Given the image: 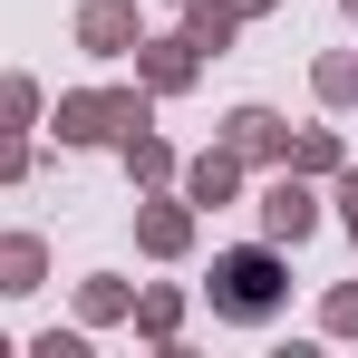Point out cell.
<instances>
[{
    "label": "cell",
    "instance_id": "obj_22",
    "mask_svg": "<svg viewBox=\"0 0 358 358\" xmlns=\"http://www.w3.org/2000/svg\"><path fill=\"white\" fill-rule=\"evenodd\" d=\"M175 10H184V0H175Z\"/></svg>",
    "mask_w": 358,
    "mask_h": 358
},
{
    "label": "cell",
    "instance_id": "obj_14",
    "mask_svg": "<svg viewBox=\"0 0 358 358\" xmlns=\"http://www.w3.org/2000/svg\"><path fill=\"white\" fill-rule=\"evenodd\" d=\"M126 310H136L126 281H107V271H97V281H78V320H87V329H107V320H126Z\"/></svg>",
    "mask_w": 358,
    "mask_h": 358
},
{
    "label": "cell",
    "instance_id": "obj_10",
    "mask_svg": "<svg viewBox=\"0 0 358 358\" xmlns=\"http://www.w3.org/2000/svg\"><path fill=\"white\" fill-rule=\"evenodd\" d=\"M117 155H126V175L145 184V194H155V184H175V145H165V136H155V126H136V136H117Z\"/></svg>",
    "mask_w": 358,
    "mask_h": 358
},
{
    "label": "cell",
    "instance_id": "obj_2",
    "mask_svg": "<svg viewBox=\"0 0 358 358\" xmlns=\"http://www.w3.org/2000/svg\"><path fill=\"white\" fill-rule=\"evenodd\" d=\"M49 126H59V145H117L136 126H155V97L145 87H68Z\"/></svg>",
    "mask_w": 358,
    "mask_h": 358
},
{
    "label": "cell",
    "instance_id": "obj_11",
    "mask_svg": "<svg viewBox=\"0 0 358 358\" xmlns=\"http://www.w3.org/2000/svg\"><path fill=\"white\" fill-rule=\"evenodd\" d=\"M281 165H291V175H310V184H329L349 155H339V136H329V126H300L291 145H281Z\"/></svg>",
    "mask_w": 358,
    "mask_h": 358
},
{
    "label": "cell",
    "instance_id": "obj_16",
    "mask_svg": "<svg viewBox=\"0 0 358 358\" xmlns=\"http://www.w3.org/2000/svg\"><path fill=\"white\" fill-rule=\"evenodd\" d=\"M0 126H20V136L39 126V78H20V68L0 78Z\"/></svg>",
    "mask_w": 358,
    "mask_h": 358
},
{
    "label": "cell",
    "instance_id": "obj_1",
    "mask_svg": "<svg viewBox=\"0 0 358 358\" xmlns=\"http://www.w3.org/2000/svg\"><path fill=\"white\" fill-rule=\"evenodd\" d=\"M213 320H233V329H271L281 310H291V271H281V242H242V252H213Z\"/></svg>",
    "mask_w": 358,
    "mask_h": 358
},
{
    "label": "cell",
    "instance_id": "obj_7",
    "mask_svg": "<svg viewBox=\"0 0 358 358\" xmlns=\"http://www.w3.org/2000/svg\"><path fill=\"white\" fill-rule=\"evenodd\" d=\"M175 194L194 203V213L233 203V194H242V155H233V145H203V155H184V165H175Z\"/></svg>",
    "mask_w": 358,
    "mask_h": 358
},
{
    "label": "cell",
    "instance_id": "obj_9",
    "mask_svg": "<svg viewBox=\"0 0 358 358\" xmlns=\"http://www.w3.org/2000/svg\"><path fill=\"white\" fill-rule=\"evenodd\" d=\"M49 281V242L39 233H0V300H29Z\"/></svg>",
    "mask_w": 358,
    "mask_h": 358
},
{
    "label": "cell",
    "instance_id": "obj_12",
    "mask_svg": "<svg viewBox=\"0 0 358 358\" xmlns=\"http://www.w3.org/2000/svg\"><path fill=\"white\" fill-rule=\"evenodd\" d=\"M184 39H194L203 59H223V49H233V39H242V20H233V10H223V0H184Z\"/></svg>",
    "mask_w": 358,
    "mask_h": 358
},
{
    "label": "cell",
    "instance_id": "obj_8",
    "mask_svg": "<svg viewBox=\"0 0 358 358\" xmlns=\"http://www.w3.org/2000/svg\"><path fill=\"white\" fill-rule=\"evenodd\" d=\"M223 145H233L242 165H281V145H291V126L271 117V107H233V117H223Z\"/></svg>",
    "mask_w": 358,
    "mask_h": 358
},
{
    "label": "cell",
    "instance_id": "obj_5",
    "mask_svg": "<svg viewBox=\"0 0 358 358\" xmlns=\"http://www.w3.org/2000/svg\"><path fill=\"white\" fill-rule=\"evenodd\" d=\"M136 252H145V262H184V252H194V203L155 184V194L136 203Z\"/></svg>",
    "mask_w": 358,
    "mask_h": 358
},
{
    "label": "cell",
    "instance_id": "obj_17",
    "mask_svg": "<svg viewBox=\"0 0 358 358\" xmlns=\"http://www.w3.org/2000/svg\"><path fill=\"white\" fill-rule=\"evenodd\" d=\"M320 329L329 339H358V281H339V291L320 300Z\"/></svg>",
    "mask_w": 358,
    "mask_h": 358
},
{
    "label": "cell",
    "instance_id": "obj_3",
    "mask_svg": "<svg viewBox=\"0 0 358 358\" xmlns=\"http://www.w3.org/2000/svg\"><path fill=\"white\" fill-rule=\"evenodd\" d=\"M320 233V194H310V175H281L262 184V242H281V252H300V242Z\"/></svg>",
    "mask_w": 358,
    "mask_h": 358
},
{
    "label": "cell",
    "instance_id": "obj_21",
    "mask_svg": "<svg viewBox=\"0 0 358 358\" xmlns=\"http://www.w3.org/2000/svg\"><path fill=\"white\" fill-rule=\"evenodd\" d=\"M339 10H349V20H358V0H339Z\"/></svg>",
    "mask_w": 358,
    "mask_h": 358
},
{
    "label": "cell",
    "instance_id": "obj_19",
    "mask_svg": "<svg viewBox=\"0 0 358 358\" xmlns=\"http://www.w3.org/2000/svg\"><path fill=\"white\" fill-rule=\"evenodd\" d=\"M329 203H339V223H349V242H358V165H339V175H329Z\"/></svg>",
    "mask_w": 358,
    "mask_h": 358
},
{
    "label": "cell",
    "instance_id": "obj_15",
    "mask_svg": "<svg viewBox=\"0 0 358 358\" xmlns=\"http://www.w3.org/2000/svg\"><path fill=\"white\" fill-rule=\"evenodd\" d=\"M310 97L320 107H358V59H320L310 68Z\"/></svg>",
    "mask_w": 358,
    "mask_h": 358
},
{
    "label": "cell",
    "instance_id": "obj_4",
    "mask_svg": "<svg viewBox=\"0 0 358 358\" xmlns=\"http://www.w3.org/2000/svg\"><path fill=\"white\" fill-rule=\"evenodd\" d=\"M203 78V49L184 39V29H155V39H136V87L145 97H184Z\"/></svg>",
    "mask_w": 358,
    "mask_h": 358
},
{
    "label": "cell",
    "instance_id": "obj_18",
    "mask_svg": "<svg viewBox=\"0 0 358 358\" xmlns=\"http://www.w3.org/2000/svg\"><path fill=\"white\" fill-rule=\"evenodd\" d=\"M29 165H39V155H29V136H20V126H0V184H20Z\"/></svg>",
    "mask_w": 358,
    "mask_h": 358
},
{
    "label": "cell",
    "instance_id": "obj_6",
    "mask_svg": "<svg viewBox=\"0 0 358 358\" xmlns=\"http://www.w3.org/2000/svg\"><path fill=\"white\" fill-rule=\"evenodd\" d=\"M136 39H145L136 0H78V49L87 59H136Z\"/></svg>",
    "mask_w": 358,
    "mask_h": 358
},
{
    "label": "cell",
    "instance_id": "obj_20",
    "mask_svg": "<svg viewBox=\"0 0 358 358\" xmlns=\"http://www.w3.org/2000/svg\"><path fill=\"white\" fill-rule=\"evenodd\" d=\"M223 10H233V20H262V10H281V0H223Z\"/></svg>",
    "mask_w": 358,
    "mask_h": 358
},
{
    "label": "cell",
    "instance_id": "obj_13",
    "mask_svg": "<svg viewBox=\"0 0 358 358\" xmlns=\"http://www.w3.org/2000/svg\"><path fill=\"white\" fill-rule=\"evenodd\" d=\"M126 320H136L145 339H175V329H184V291H175V281H155V291H136V310H126Z\"/></svg>",
    "mask_w": 358,
    "mask_h": 358
}]
</instances>
